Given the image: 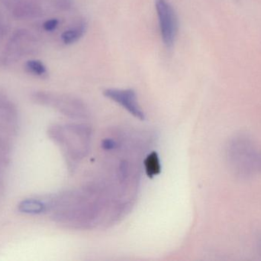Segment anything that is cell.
I'll list each match as a JSON object with an SVG mask.
<instances>
[{
	"mask_svg": "<svg viewBox=\"0 0 261 261\" xmlns=\"http://www.w3.org/2000/svg\"><path fill=\"white\" fill-rule=\"evenodd\" d=\"M37 44L36 38L32 32L18 29L8 41L0 57V64L5 66L15 64L25 55L33 53L36 50Z\"/></svg>",
	"mask_w": 261,
	"mask_h": 261,
	"instance_id": "obj_1",
	"label": "cell"
},
{
	"mask_svg": "<svg viewBox=\"0 0 261 261\" xmlns=\"http://www.w3.org/2000/svg\"><path fill=\"white\" fill-rule=\"evenodd\" d=\"M228 153L231 162L244 173H251L261 167V156L248 139L238 138L233 140Z\"/></svg>",
	"mask_w": 261,
	"mask_h": 261,
	"instance_id": "obj_2",
	"label": "cell"
},
{
	"mask_svg": "<svg viewBox=\"0 0 261 261\" xmlns=\"http://www.w3.org/2000/svg\"><path fill=\"white\" fill-rule=\"evenodd\" d=\"M154 3L163 42L171 49L177 34V15L168 0H154Z\"/></svg>",
	"mask_w": 261,
	"mask_h": 261,
	"instance_id": "obj_3",
	"label": "cell"
},
{
	"mask_svg": "<svg viewBox=\"0 0 261 261\" xmlns=\"http://www.w3.org/2000/svg\"><path fill=\"white\" fill-rule=\"evenodd\" d=\"M103 93L107 98L120 104L135 117L139 120L144 119V112L138 104L135 90L132 89L110 88L104 90Z\"/></svg>",
	"mask_w": 261,
	"mask_h": 261,
	"instance_id": "obj_4",
	"label": "cell"
},
{
	"mask_svg": "<svg viewBox=\"0 0 261 261\" xmlns=\"http://www.w3.org/2000/svg\"><path fill=\"white\" fill-rule=\"evenodd\" d=\"M8 8L17 19H32L42 14V9L36 0H15Z\"/></svg>",
	"mask_w": 261,
	"mask_h": 261,
	"instance_id": "obj_5",
	"label": "cell"
},
{
	"mask_svg": "<svg viewBox=\"0 0 261 261\" xmlns=\"http://www.w3.org/2000/svg\"><path fill=\"white\" fill-rule=\"evenodd\" d=\"M47 205L42 201L35 199H27L21 201L18 205L20 212L28 215H39L47 210Z\"/></svg>",
	"mask_w": 261,
	"mask_h": 261,
	"instance_id": "obj_6",
	"label": "cell"
},
{
	"mask_svg": "<svg viewBox=\"0 0 261 261\" xmlns=\"http://www.w3.org/2000/svg\"><path fill=\"white\" fill-rule=\"evenodd\" d=\"M87 31V25L81 21L77 26L64 31L61 34V38L65 44H71L81 39Z\"/></svg>",
	"mask_w": 261,
	"mask_h": 261,
	"instance_id": "obj_7",
	"label": "cell"
},
{
	"mask_svg": "<svg viewBox=\"0 0 261 261\" xmlns=\"http://www.w3.org/2000/svg\"><path fill=\"white\" fill-rule=\"evenodd\" d=\"M144 167L147 175L150 177H153L161 173V164L158 154L155 152L147 156L144 161Z\"/></svg>",
	"mask_w": 261,
	"mask_h": 261,
	"instance_id": "obj_8",
	"label": "cell"
},
{
	"mask_svg": "<svg viewBox=\"0 0 261 261\" xmlns=\"http://www.w3.org/2000/svg\"><path fill=\"white\" fill-rule=\"evenodd\" d=\"M25 68L29 73L40 78H44L47 75V67L39 60H29L25 63Z\"/></svg>",
	"mask_w": 261,
	"mask_h": 261,
	"instance_id": "obj_9",
	"label": "cell"
},
{
	"mask_svg": "<svg viewBox=\"0 0 261 261\" xmlns=\"http://www.w3.org/2000/svg\"><path fill=\"white\" fill-rule=\"evenodd\" d=\"M59 24V21L57 18H51V19L47 20L43 24V28L44 30L47 32H52L55 30Z\"/></svg>",
	"mask_w": 261,
	"mask_h": 261,
	"instance_id": "obj_10",
	"label": "cell"
},
{
	"mask_svg": "<svg viewBox=\"0 0 261 261\" xmlns=\"http://www.w3.org/2000/svg\"><path fill=\"white\" fill-rule=\"evenodd\" d=\"M102 147H104L105 150H115L117 147V143L114 139H106L102 144Z\"/></svg>",
	"mask_w": 261,
	"mask_h": 261,
	"instance_id": "obj_11",
	"label": "cell"
}]
</instances>
